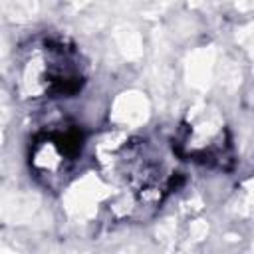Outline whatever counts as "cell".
<instances>
[{"instance_id":"6da1fadb","label":"cell","mask_w":254,"mask_h":254,"mask_svg":"<svg viewBox=\"0 0 254 254\" xmlns=\"http://www.w3.org/2000/svg\"><path fill=\"white\" fill-rule=\"evenodd\" d=\"M16 64V87L24 99L71 97L87 79L81 52L62 36L32 40L22 48Z\"/></svg>"},{"instance_id":"277c9868","label":"cell","mask_w":254,"mask_h":254,"mask_svg":"<svg viewBox=\"0 0 254 254\" xmlns=\"http://www.w3.org/2000/svg\"><path fill=\"white\" fill-rule=\"evenodd\" d=\"M113 173L119 175L121 185L129 189L141 206L159 204L173 189V177L167 173L163 159L145 141L127 143L117 153Z\"/></svg>"},{"instance_id":"7a4b0ae2","label":"cell","mask_w":254,"mask_h":254,"mask_svg":"<svg viewBox=\"0 0 254 254\" xmlns=\"http://www.w3.org/2000/svg\"><path fill=\"white\" fill-rule=\"evenodd\" d=\"M85 147V133L75 123H54L38 131L30 141L28 163L34 177L54 189L64 183L77 165Z\"/></svg>"},{"instance_id":"3957f363","label":"cell","mask_w":254,"mask_h":254,"mask_svg":"<svg viewBox=\"0 0 254 254\" xmlns=\"http://www.w3.org/2000/svg\"><path fill=\"white\" fill-rule=\"evenodd\" d=\"M173 149L187 161L214 169H230L234 163L228 127L220 113L210 107L187 115L173 139Z\"/></svg>"}]
</instances>
